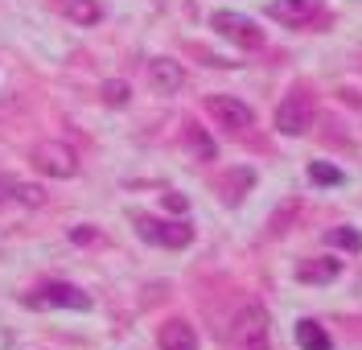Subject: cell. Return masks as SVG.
I'll use <instances>...</instances> for the list:
<instances>
[{
  "instance_id": "cell-1",
  "label": "cell",
  "mask_w": 362,
  "mask_h": 350,
  "mask_svg": "<svg viewBox=\"0 0 362 350\" xmlns=\"http://www.w3.org/2000/svg\"><path fill=\"white\" fill-rule=\"evenodd\" d=\"M272 322H268V309L264 305H243L230 322V338L239 350H272Z\"/></svg>"
},
{
  "instance_id": "cell-2",
  "label": "cell",
  "mask_w": 362,
  "mask_h": 350,
  "mask_svg": "<svg viewBox=\"0 0 362 350\" xmlns=\"http://www.w3.org/2000/svg\"><path fill=\"white\" fill-rule=\"evenodd\" d=\"M276 128L284 136H305L313 128V95L309 91H288L284 103L276 107Z\"/></svg>"
},
{
  "instance_id": "cell-3",
  "label": "cell",
  "mask_w": 362,
  "mask_h": 350,
  "mask_svg": "<svg viewBox=\"0 0 362 350\" xmlns=\"http://www.w3.org/2000/svg\"><path fill=\"white\" fill-rule=\"evenodd\" d=\"M33 165H37L42 173H49V177H74V173H78L74 148L58 144V140H42V144L33 148Z\"/></svg>"
},
{
  "instance_id": "cell-4",
  "label": "cell",
  "mask_w": 362,
  "mask_h": 350,
  "mask_svg": "<svg viewBox=\"0 0 362 350\" xmlns=\"http://www.w3.org/2000/svg\"><path fill=\"white\" fill-rule=\"evenodd\" d=\"M206 107H210V116L218 119L226 132H247L251 124H255V112L243 99H235V95H210Z\"/></svg>"
},
{
  "instance_id": "cell-5",
  "label": "cell",
  "mask_w": 362,
  "mask_h": 350,
  "mask_svg": "<svg viewBox=\"0 0 362 350\" xmlns=\"http://www.w3.org/2000/svg\"><path fill=\"white\" fill-rule=\"evenodd\" d=\"M136 231H140V239L160 243V247H185L194 239V231L185 223H160V218H148V214H136Z\"/></svg>"
},
{
  "instance_id": "cell-6",
  "label": "cell",
  "mask_w": 362,
  "mask_h": 350,
  "mask_svg": "<svg viewBox=\"0 0 362 350\" xmlns=\"http://www.w3.org/2000/svg\"><path fill=\"white\" fill-rule=\"evenodd\" d=\"M210 25H214L223 37H230L235 46H243V49H259V46H264V33L255 29V21L239 17V13H226V8H223V13H214V17H210Z\"/></svg>"
},
{
  "instance_id": "cell-7",
  "label": "cell",
  "mask_w": 362,
  "mask_h": 350,
  "mask_svg": "<svg viewBox=\"0 0 362 350\" xmlns=\"http://www.w3.org/2000/svg\"><path fill=\"white\" fill-rule=\"evenodd\" d=\"M29 305L33 309H45V305H54V309H90V297L74 284H45L42 293L29 297Z\"/></svg>"
},
{
  "instance_id": "cell-8",
  "label": "cell",
  "mask_w": 362,
  "mask_h": 350,
  "mask_svg": "<svg viewBox=\"0 0 362 350\" xmlns=\"http://www.w3.org/2000/svg\"><path fill=\"white\" fill-rule=\"evenodd\" d=\"M321 13V0H272L268 4V17L280 25H293V29H300V25H309Z\"/></svg>"
},
{
  "instance_id": "cell-9",
  "label": "cell",
  "mask_w": 362,
  "mask_h": 350,
  "mask_svg": "<svg viewBox=\"0 0 362 350\" xmlns=\"http://www.w3.org/2000/svg\"><path fill=\"white\" fill-rule=\"evenodd\" d=\"M148 83H153L157 95H177L181 83H185V70H181V62H173V58H157V62L148 66Z\"/></svg>"
},
{
  "instance_id": "cell-10",
  "label": "cell",
  "mask_w": 362,
  "mask_h": 350,
  "mask_svg": "<svg viewBox=\"0 0 362 350\" xmlns=\"http://www.w3.org/2000/svg\"><path fill=\"white\" fill-rule=\"evenodd\" d=\"M157 346L160 350H198V334H194V326H189V322L173 317V322H165V326H160Z\"/></svg>"
},
{
  "instance_id": "cell-11",
  "label": "cell",
  "mask_w": 362,
  "mask_h": 350,
  "mask_svg": "<svg viewBox=\"0 0 362 350\" xmlns=\"http://www.w3.org/2000/svg\"><path fill=\"white\" fill-rule=\"evenodd\" d=\"M338 272H341L338 256H317V259H305V264L296 268V280H300V284H329Z\"/></svg>"
},
{
  "instance_id": "cell-12",
  "label": "cell",
  "mask_w": 362,
  "mask_h": 350,
  "mask_svg": "<svg viewBox=\"0 0 362 350\" xmlns=\"http://www.w3.org/2000/svg\"><path fill=\"white\" fill-rule=\"evenodd\" d=\"M296 342H300V350H334L329 346V334L317 326V322H296Z\"/></svg>"
},
{
  "instance_id": "cell-13",
  "label": "cell",
  "mask_w": 362,
  "mask_h": 350,
  "mask_svg": "<svg viewBox=\"0 0 362 350\" xmlns=\"http://www.w3.org/2000/svg\"><path fill=\"white\" fill-rule=\"evenodd\" d=\"M66 17L74 25H95L103 17V8H99L95 0H66Z\"/></svg>"
},
{
  "instance_id": "cell-14",
  "label": "cell",
  "mask_w": 362,
  "mask_h": 350,
  "mask_svg": "<svg viewBox=\"0 0 362 350\" xmlns=\"http://www.w3.org/2000/svg\"><path fill=\"white\" fill-rule=\"evenodd\" d=\"M13 202H21V206H45V189L42 186H29V182H13Z\"/></svg>"
},
{
  "instance_id": "cell-15",
  "label": "cell",
  "mask_w": 362,
  "mask_h": 350,
  "mask_svg": "<svg viewBox=\"0 0 362 350\" xmlns=\"http://www.w3.org/2000/svg\"><path fill=\"white\" fill-rule=\"evenodd\" d=\"M185 144H189V148H194V153H198L202 161H210V157H214V140L206 136L198 124H189V132H185Z\"/></svg>"
},
{
  "instance_id": "cell-16",
  "label": "cell",
  "mask_w": 362,
  "mask_h": 350,
  "mask_svg": "<svg viewBox=\"0 0 362 350\" xmlns=\"http://www.w3.org/2000/svg\"><path fill=\"white\" fill-rule=\"evenodd\" d=\"M309 177L321 182V186H341V169H338V165H325V161L309 165Z\"/></svg>"
},
{
  "instance_id": "cell-17",
  "label": "cell",
  "mask_w": 362,
  "mask_h": 350,
  "mask_svg": "<svg viewBox=\"0 0 362 350\" xmlns=\"http://www.w3.org/2000/svg\"><path fill=\"white\" fill-rule=\"evenodd\" d=\"M103 99L119 107V103H128V83H103Z\"/></svg>"
},
{
  "instance_id": "cell-18",
  "label": "cell",
  "mask_w": 362,
  "mask_h": 350,
  "mask_svg": "<svg viewBox=\"0 0 362 350\" xmlns=\"http://www.w3.org/2000/svg\"><path fill=\"white\" fill-rule=\"evenodd\" d=\"M329 239H338L341 247H358V235H354V231H334Z\"/></svg>"
},
{
  "instance_id": "cell-19",
  "label": "cell",
  "mask_w": 362,
  "mask_h": 350,
  "mask_svg": "<svg viewBox=\"0 0 362 350\" xmlns=\"http://www.w3.org/2000/svg\"><path fill=\"white\" fill-rule=\"evenodd\" d=\"M165 206L169 210H185V198H181V194H165Z\"/></svg>"
}]
</instances>
